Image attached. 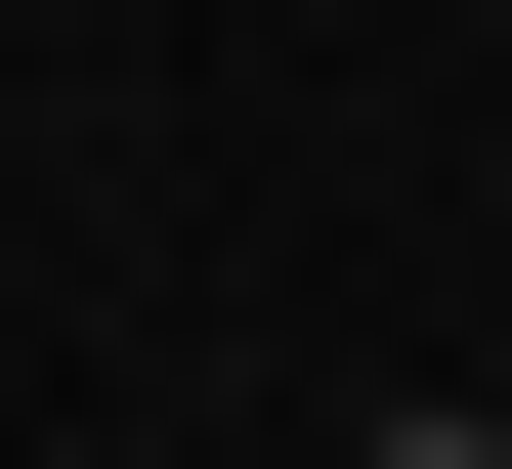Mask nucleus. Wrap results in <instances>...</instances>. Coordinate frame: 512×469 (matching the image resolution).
I'll list each match as a JSON object with an SVG mask.
<instances>
[{"label":"nucleus","instance_id":"nucleus-1","mask_svg":"<svg viewBox=\"0 0 512 469\" xmlns=\"http://www.w3.org/2000/svg\"><path fill=\"white\" fill-rule=\"evenodd\" d=\"M384 469H512V427H384Z\"/></svg>","mask_w":512,"mask_h":469}]
</instances>
